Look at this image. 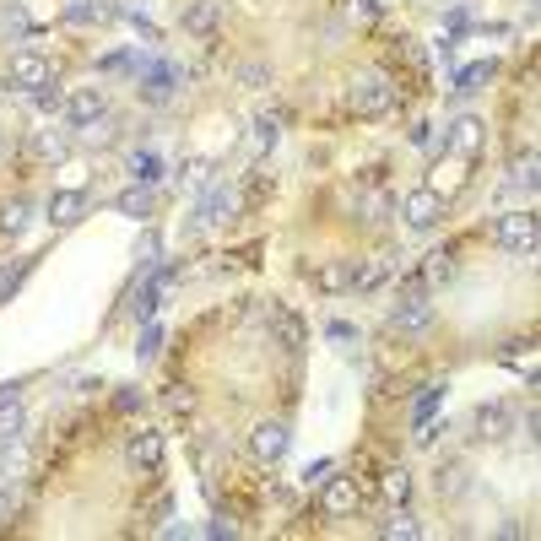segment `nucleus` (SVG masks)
<instances>
[{"label": "nucleus", "mask_w": 541, "mask_h": 541, "mask_svg": "<svg viewBox=\"0 0 541 541\" xmlns=\"http://www.w3.org/2000/svg\"><path fill=\"white\" fill-rule=\"evenodd\" d=\"M11 509H17V493H11V482H6V487H0V525L11 520Z\"/></svg>", "instance_id": "a19ab883"}, {"label": "nucleus", "mask_w": 541, "mask_h": 541, "mask_svg": "<svg viewBox=\"0 0 541 541\" xmlns=\"http://www.w3.org/2000/svg\"><path fill=\"white\" fill-rule=\"evenodd\" d=\"M28 98H33V109H44V114H49V109H60V103H65V98H60V87H55V76H49L44 87H33Z\"/></svg>", "instance_id": "72a5a7b5"}, {"label": "nucleus", "mask_w": 541, "mask_h": 541, "mask_svg": "<svg viewBox=\"0 0 541 541\" xmlns=\"http://www.w3.org/2000/svg\"><path fill=\"white\" fill-rule=\"evenodd\" d=\"M444 379H433V385H422V395H417V406H412V428H422V422H433V412L444 406Z\"/></svg>", "instance_id": "4be33fe9"}, {"label": "nucleus", "mask_w": 541, "mask_h": 541, "mask_svg": "<svg viewBox=\"0 0 541 541\" xmlns=\"http://www.w3.org/2000/svg\"><path fill=\"white\" fill-rule=\"evenodd\" d=\"M130 168H136V174H130L136 184H157V179H163V157H157V152H136V157H130Z\"/></svg>", "instance_id": "bb28decb"}, {"label": "nucleus", "mask_w": 541, "mask_h": 541, "mask_svg": "<svg viewBox=\"0 0 541 541\" xmlns=\"http://www.w3.org/2000/svg\"><path fill=\"white\" fill-rule=\"evenodd\" d=\"M60 109H65V125H71V130H98L103 120H109V98H103V87H76Z\"/></svg>", "instance_id": "20e7f679"}, {"label": "nucleus", "mask_w": 541, "mask_h": 541, "mask_svg": "<svg viewBox=\"0 0 541 541\" xmlns=\"http://www.w3.org/2000/svg\"><path fill=\"white\" fill-rule=\"evenodd\" d=\"M433 320H439V309H433L428 293H412V298H401L390 309V331L395 336H422V331H433Z\"/></svg>", "instance_id": "423d86ee"}, {"label": "nucleus", "mask_w": 541, "mask_h": 541, "mask_svg": "<svg viewBox=\"0 0 541 541\" xmlns=\"http://www.w3.org/2000/svg\"><path fill=\"white\" fill-rule=\"evenodd\" d=\"M33 201L28 195H11L6 206H0V239H17V233H28V222H33Z\"/></svg>", "instance_id": "dca6fc26"}, {"label": "nucleus", "mask_w": 541, "mask_h": 541, "mask_svg": "<svg viewBox=\"0 0 541 541\" xmlns=\"http://www.w3.org/2000/svg\"><path fill=\"white\" fill-rule=\"evenodd\" d=\"M287 444H293V428H287L282 417L255 422V433H249V455H255V460H266V466L287 455Z\"/></svg>", "instance_id": "6e6552de"}, {"label": "nucleus", "mask_w": 541, "mask_h": 541, "mask_svg": "<svg viewBox=\"0 0 541 541\" xmlns=\"http://www.w3.org/2000/svg\"><path fill=\"white\" fill-rule=\"evenodd\" d=\"M444 147H450L455 157H482V147H487V125L477 120V114H460V120L450 125V136H444Z\"/></svg>", "instance_id": "9b49d317"}, {"label": "nucleus", "mask_w": 541, "mask_h": 541, "mask_svg": "<svg viewBox=\"0 0 541 541\" xmlns=\"http://www.w3.org/2000/svg\"><path fill=\"white\" fill-rule=\"evenodd\" d=\"M136 352H141V358H157V352H163V325H157V320H147V325H141V341H136Z\"/></svg>", "instance_id": "2f4dec72"}, {"label": "nucleus", "mask_w": 541, "mask_h": 541, "mask_svg": "<svg viewBox=\"0 0 541 541\" xmlns=\"http://www.w3.org/2000/svg\"><path fill=\"white\" fill-rule=\"evenodd\" d=\"M22 428H28V412H22L17 401L0 406V444H6V439H22Z\"/></svg>", "instance_id": "c756f323"}, {"label": "nucleus", "mask_w": 541, "mask_h": 541, "mask_svg": "<svg viewBox=\"0 0 541 541\" xmlns=\"http://www.w3.org/2000/svg\"><path fill=\"white\" fill-rule=\"evenodd\" d=\"M514 184H520V190H536V152H525L520 163H514Z\"/></svg>", "instance_id": "c9c22d12"}, {"label": "nucleus", "mask_w": 541, "mask_h": 541, "mask_svg": "<svg viewBox=\"0 0 541 541\" xmlns=\"http://www.w3.org/2000/svg\"><path fill=\"white\" fill-rule=\"evenodd\" d=\"M114 11H120V6H98V0H71V6H65V22H71V28H92V22H109Z\"/></svg>", "instance_id": "aec40b11"}, {"label": "nucleus", "mask_w": 541, "mask_h": 541, "mask_svg": "<svg viewBox=\"0 0 541 541\" xmlns=\"http://www.w3.org/2000/svg\"><path fill=\"white\" fill-rule=\"evenodd\" d=\"M0 28H6L11 38H22V33H28V11H22V6H6V11H0Z\"/></svg>", "instance_id": "f704fd0d"}, {"label": "nucleus", "mask_w": 541, "mask_h": 541, "mask_svg": "<svg viewBox=\"0 0 541 541\" xmlns=\"http://www.w3.org/2000/svg\"><path fill=\"white\" fill-rule=\"evenodd\" d=\"M471 428H477L482 444H498V439H509V433H514V412L504 401H482L477 412H471Z\"/></svg>", "instance_id": "9d476101"}, {"label": "nucleus", "mask_w": 541, "mask_h": 541, "mask_svg": "<svg viewBox=\"0 0 541 541\" xmlns=\"http://www.w3.org/2000/svg\"><path fill=\"white\" fill-rule=\"evenodd\" d=\"M136 87H141V103H152V109H168V103L184 92V65L174 60H152L147 71L136 76Z\"/></svg>", "instance_id": "f03ea898"}, {"label": "nucleus", "mask_w": 541, "mask_h": 541, "mask_svg": "<svg viewBox=\"0 0 541 541\" xmlns=\"http://www.w3.org/2000/svg\"><path fill=\"white\" fill-rule=\"evenodd\" d=\"M157 260V233H147V239H141V271H147Z\"/></svg>", "instance_id": "37998d69"}, {"label": "nucleus", "mask_w": 541, "mask_h": 541, "mask_svg": "<svg viewBox=\"0 0 541 541\" xmlns=\"http://www.w3.org/2000/svg\"><path fill=\"white\" fill-rule=\"evenodd\" d=\"M358 509V482L352 477H325V514H352Z\"/></svg>", "instance_id": "f3484780"}, {"label": "nucleus", "mask_w": 541, "mask_h": 541, "mask_svg": "<svg viewBox=\"0 0 541 541\" xmlns=\"http://www.w3.org/2000/svg\"><path fill=\"white\" fill-rule=\"evenodd\" d=\"M379 536H395V541H417L422 536V520L406 504H390V514H385V525H379Z\"/></svg>", "instance_id": "a211bd4d"}, {"label": "nucleus", "mask_w": 541, "mask_h": 541, "mask_svg": "<svg viewBox=\"0 0 541 541\" xmlns=\"http://www.w3.org/2000/svg\"><path fill=\"white\" fill-rule=\"evenodd\" d=\"M125 211V217H152V206H157V195H152V184H130V190L114 201Z\"/></svg>", "instance_id": "5701e85b"}, {"label": "nucleus", "mask_w": 541, "mask_h": 541, "mask_svg": "<svg viewBox=\"0 0 541 541\" xmlns=\"http://www.w3.org/2000/svg\"><path fill=\"white\" fill-rule=\"evenodd\" d=\"M498 249H509L514 260H536V211H504L493 222Z\"/></svg>", "instance_id": "7ed1b4c3"}, {"label": "nucleus", "mask_w": 541, "mask_h": 541, "mask_svg": "<svg viewBox=\"0 0 541 541\" xmlns=\"http://www.w3.org/2000/svg\"><path fill=\"white\" fill-rule=\"evenodd\" d=\"M271 147H276V120H271V114L249 120V152H255V157H266Z\"/></svg>", "instance_id": "a878e982"}, {"label": "nucleus", "mask_w": 541, "mask_h": 541, "mask_svg": "<svg viewBox=\"0 0 541 541\" xmlns=\"http://www.w3.org/2000/svg\"><path fill=\"white\" fill-rule=\"evenodd\" d=\"M28 147H33V157H44V163H65V157H71V141H65L60 130H33Z\"/></svg>", "instance_id": "6ab92c4d"}, {"label": "nucleus", "mask_w": 541, "mask_h": 541, "mask_svg": "<svg viewBox=\"0 0 541 541\" xmlns=\"http://www.w3.org/2000/svg\"><path fill=\"white\" fill-rule=\"evenodd\" d=\"M358 11H363V17H379V11H385V0H358Z\"/></svg>", "instance_id": "a18cd8bd"}, {"label": "nucleus", "mask_w": 541, "mask_h": 541, "mask_svg": "<svg viewBox=\"0 0 541 541\" xmlns=\"http://www.w3.org/2000/svg\"><path fill=\"white\" fill-rule=\"evenodd\" d=\"M271 331H276V341H282L287 352H298V347H303V325H298L287 309H271Z\"/></svg>", "instance_id": "393cba45"}, {"label": "nucleus", "mask_w": 541, "mask_h": 541, "mask_svg": "<svg viewBox=\"0 0 541 541\" xmlns=\"http://www.w3.org/2000/svg\"><path fill=\"white\" fill-rule=\"evenodd\" d=\"M114 406H120V412H136V406H141V390H136V385H125L120 395H114Z\"/></svg>", "instance_id": "ea45409f"}, {"label": "nucleus", "mask_w": 541, "mask_h": 541, "mask_svg": "<svg viewBox=\"0 0 541 541\" xmlns=\"http://www.w3.org/2000/svg\"><path fill=\"white\" fill-rule=\"evenodd\" d=\"M412 498V471H385V504H406Z\"/></svg>", "instance_id": "c85d7f7f"}, {"label": "nucleus", "mask_w": 541, "mask_h": 541, "mask_svg": "<svg viewBox=\"0 0 541 541\" xmlns=\"http://www.w3.org/2000/svg\"><path fill=\"white\" fill-rule=\"evenodd\" d=\"M358 211H363V222H385L395 211V201L390 195H358Z\"/></svg>", "instance_id": "7c9ffc66"}, {"label": "nucleus", "mask_w": 541, "mask_h": 541, "mask_svg": "<svg viewBox=\"0 0 541 541\" xmlns=\"http://www.w3.org/2000/svg\"><path fill=\"white\" fill-rule=\"evenodd\" d=\"M28 271H33V260H11V266L0 271V303H6L11 293H17V282H22V276H28Z\"/></svg>", "instance_id": "473e14b6"}, {"label": "nucleus", "mask_w": 541, "mask_h": 541, "mask_svg": "<svg viewBox=\"0 0 541 541\" xmlns=\"http://www.w3.org/2000/svg\"><path fill=\"white\" fill-rule=\"evenodd\" d=\"M239 82H244V87H266L271 71H266V65H239Z\"/></svg>", "instance_id": "58836bf2"}, {"label": "nucleus", "mask_w": 541, "mask_h": 541, "mask_svg": "<svg viewBox=\"0 0 541 541\" xmlns=\"http://www.w3.org/2000/svg\"><path fill=\"white\" fill-rule=\"evenodd\" d=\"M325 336H331L336 347H352V341H358V325H352V320H331V325H325Z\"/></svg>", "instance_id": "e433bc0d"}, {"label": "nucleus", "mask_w": 541, "mask_h": 541, "mask_svg": "<svg viewBox=\"0 0 541 541\" xmlns=\"http://www.w3.org/2000/svg\"><path fill=\"white\" fill-rule=\"evenodd\" d=\"M49 76H55V65L44 60V49H33V44H17V49H11V82H17V87L33 92V87H44Z\"/></svg>", "instance_id": "1a4fd4ad"}, {"label": "nucleus", "mask_w": 541, "mask_h": 541, "mask_svg": "<svg viewBox=\"0 0 541 541\" xmlns=\"http://www.w3.org/2000/svg\"><path fill=\"white\" fill-rule=\"evenodd\" d=\"M206 179H211V163H206V157H190V163H184V184H195V190H201Z\"/></svg>", "instance_id": "4c0bfd02"}, {"label": "nucleus", "mask_w": 541, "mask_h": 541, "mask_svg": "<svg viewBox=\"0 0 541 541\" xmlns=\"http://www.w3.org/2000/svg\"><path fill=\"white\" fill-rule=\"evenodd\" d=\"M493 76H498V60H477V65H466V71L455 76V92H460V98H471V92H482Z\"/></svg>", "instance_id": "412c9836"}, {"label": "nucleus", "mask_w": 541, "mask_h": 541, "mask_svg": "<svg viewBox=\"0 0 541 541\" xmlns=\"http://www.w3.org/2000/svg\"><path fill=\"white\" fill-rule=\"evenodd\" d=\"M450 276H455V255H450V249L428 255V266H422V282H433V287H439V282H450Z\"/></svg>", "instance_id": "cd10ccee"}, {"label": "nucleus", "mask_w": 541, "mask_h": 541, "mask_svg": "<svg viewBox=\"0 0 541 541\" xmlns=\"http://www.w3.org/2000/svg\"><path fill=\"white\" fill-rule=\"evenodd\" d=\"M195 217L211 222V228H217V222H233V217H239V190H233L228 179H206L201 201H195Z\"/></svg>", "instance_id": "39448f33"}, {"label": "nucleus", "mask_w": 541, "mask_h": 541, "mask_svg": "<svg viewBox=\"0 0 541 541\" xmlns=\"http://www.w3.org/2000/svg\"><path fill=\"white\" fill-rule=\"evenodd\" d=\"M125 460H130V471H157L163 466V433H136L125 444Z\"/></svg>", "instance_id": "ddd939ff"}, {"label": "nucleus", "mask_w": 541, "mask_h": 541, "mask_svg": "<svg viewBox=\"0 0 541 541\" xmlns=\"http://www.w3.org/2000/svg\"><path fill=\"white\" fill-rule=\"evenodd\" d=\"M320 287H325V293H341V287H358V266H352V260H331V266L320 271Z\"/></svg>", "instance_id": "b1692460"}, {"label": "nucleus", "mask_w": 541, "mask_h": 541, "mask_svg": "<svg viewBox=\"0 0 541 541\" xmlns=\"http://www.w3.org/2000/svg\"><path fill=\"white\" fill-rule=\"evenodd\" d=\"M174 276H179V266H163V271H157L152 282H147V287H141V293H136V320H141V325H147L152 314H157V303H163V293H168V287H174Z\"/></svg>", "instance_id": "4468645a"}, {"label": "nucleus", "mask_w": 541, "mask_h": 541, "mask_svg": "<svg viewBox=\"0 0 541 541\" xmlns=\"http://www.w3.org/2000/svg\"><path fill=\"white\" fill-rule=\"evenodd\" d=\"M325 477H331V460H314V466L303 471V482H325Z\"/></svg>", "instance_id": "c03bdc74"}, {"label": "nucleus", "mask_w": 541, "mask_h": 541, "mask_svg": "<svg viewBox=\"0 0 541 541\" xmlns=\"http://www.w3.org/2000/svg\"><path fill=\"white\" fill-rule=\"evenodd\" d=\"M44 217L55 222V228H76V222L87 217V190H55L44 206Z\"/></svg>", "instance_id": "f8f14e48"}, {"label": "nucleus", "mask_w": 541, "mask_h": 541, "mask_svg": "<svg viewBox=\"0 0 541 541\" xmlns=\"http://www.w3.org/2000/svg\"><path fill=\"white\" fill-rule=\"evenodd\" d=\"M401 217H406V228H417V233H433L444 222V195L433 190V184H422V190H412L401 201Z\"/></svg>", "instance_id": "0eeeda50"}, {"label": "nucleus", "mask_w": 541, "mask_h": 541, "mask_svg": "<svg viewBox=\"0 0 541 541\" xmlns=\"http://www.w3.org/2000/svg\"><path fill=\"white\" fill-rule=\"evenodd\" d=\"M11 401H22V379H6V385H0V406H11Z\"/></svg>", "instance_id": "79ce46f5"}, {"label": "nucleus", "mask_w": 541, "mask_h": 541, "mask_svg": "<svg viewBox=\"0 0 541 541\" xmlns=\"http://www.w3.org/2000/svg\"><path fill=\"white\" fill-rule=\"evenodd\" d=\"M222 17H228L222 0H190V6H184V28H190V33H217Z\"/></svg>", "instance_id": "2eb2a0df"}, {"label": "nucleus", "mask_w": 541, "mask_h": 541, "mask_svg": "<svg viewBox=\"0 0 541 541\" xmlns=\"http://www.w3.org/2000/svg\"><path fill=\"white\" fill-rule=\"evenodd\" d=\"M347 103H352V114H363V120H379V114L395 109V82L385 71H358L347 82Z\"/></svg>", "instance_id": "f257e3e1"}]
</instances>
